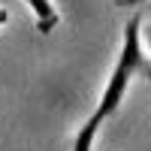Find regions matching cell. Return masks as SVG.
<instances>
[{"label":"cell","instance_id":"cell-4","mask_svg":"<svg viewBox=\"0 0 151 151\" xmlns=\"http://www.w3.org/2000/svg\"><path fill=\"white\" fill-rule=\"evenodd\" d=\"M145 42H148V52H151V24L145 27ZM148 60H151V58H148Z\"/></svg>","mask_w":151,"mask_h":151},{"label":"cell","instance_id":"cell-2","mask_svg":"<svg viewBox=\"0 0 151 151\" xmlns=\"http://www.w3.org/2000/svg\"><path fill=\"white\" fill-rule=\"evenodd\" d=\"M30 9H33V18H36V30L40 33H52L58 24H60V12L55 9L52 0H24Z\"/></svg>","mask_w":151,"mask_h":151},{"label":"cell","instance_id":"cell-3","mask_svg":"<svg viewBox=\"0 0 151 151\" xmlns=\"http://www.w3.org/2000/svg\"><path fill=\"white\" fill-rule=\"evenodd\" d=\"M115 6H124V9H136V6H148L151 9V0H115Z\"/></svg>","mask_w":151,"mask_h":151},{"label":"cell","instance_id":"cell-1","mask_svg":"<svg viewBox=\"0 0 151 151\" xmlns=\"http://www.w3.org/2000/svg\"><path fill=\"white\" fill-rule=\"evenodd\" d=\"M136 76L151 82V60L142 52V18L139 15H130L127 24H124V36H121V48H118V58H115V67H112L106 88L100 94L94 112L82 121V127L76 130L73 136V151H94V139L100 127L121 109L124 97H127V88Z\"/></svg>","mask_w":151,"mask_h":151}]
</instances>
